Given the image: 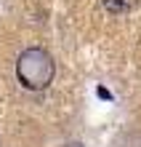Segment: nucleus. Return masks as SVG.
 <instances>
[{"mask_svg": "<svg viewBox=\"0 0 141 147\" xmlns=\"http://www.w3.org/2000/svg\"><path fill=\"white\" fill-rule=\"evenodd\" d=\"M133 3L136 0H104V8L112 11V13H125V11L133 8Z\"/></svg>", "mask_w": 141, "mask_h": 147, "instance_id": "2", "label": "nucleus"}, {"mask_svg": "<svg viewBox=\"0 0 141 147\" xmlns=\"http://www.w3.org/2000/svg\"><path fill=\"white\" fill-rule=\"evenodd\" d=\"M16 78L24 88L40 91L53 78V59L45 48H27L16 62Z\"/></svg>", "mask_w": 141, "mask_h": 147, "instance_id": "1", "label": "nucleus"}]
</instances>
